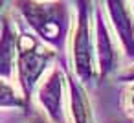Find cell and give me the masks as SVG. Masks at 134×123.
<instances>
[{"mask_svg": "<svg viewBox=\"0 0 134 123\" xmlns=\"http://www.w3.org/2000/svg\"><path fill=\"white\" fill-rule=\"evenodd\" d=\"M127 108H129V112L134 116V85L129 88V92H127Z\"/></svg>", "mask_w": 134, "mask_h": 123, "instance_id": "30bf717a", "label": "cell"}, {"mask_svg": "<svg viewBox=\"0 0 134 123\" xmlns=\"http://www.w3.org/2000/svg\"><path fill=\"white\" fill-rule=\"evenodd\" d=\"M37 123H42V121H37Z\"/></svg>", "mask_w": 134, "mask_h": 123, "instance_id": "5bb4252c", "label": "cell"}, {"mask_svg": "<svg viewBox=\"0 0 134 123\" xmlns=\"http://www.w3.org/2000/svg\"><path fill=\"white\" fill-rule=\"evenodd\" d=\"M107 9L116 33L129 57H134V19L125 0H107Z\"/></svg>", "mask_w": 134, "mask_h": 123, "instance_id": "277c9868", "label": "cell"}, {"mask_svg": "<svg viewBox=\"0 0 134 123\" xmlns=\"http://www.w3.org/2000/svg\"><path fill=\"white\" fill-rule=\"evenodd\" d=\"M96 35H97V57H99V70L101 75H107L114 70L116 64V48L112 37L107 30V24L101 17V11H96Z\"/></svg>", "mask_w": 134, "mask_h": 123, "instance_id": "8992f818", "label": "cell"}, {"mask_svg": "<svg viewBox=\"0 0 134 123\" xmlns=\"http://www.w3.org/2000/svg\"><path fill=\"white\" fill-rule=\"evenodd\" d=\"M39 2H48V0H39Z\"/></svg>", "mask_w": 134, "mask_h": 123, "instance_id": "7c38bea8", "label": "cell"}, {"mask_svg": "<svg viewBox=\"0 0 134 123\" xmlns=\"http://www.w3.org/2000/svg\"><path fill=\"white\" fill-rule=\"evenodd\" d=\"M2 75L8 79L11 75L13 70V63H15V50H17V37H15V30L9 26V20L4 17V24H2Z\"/></svg>", "mask_w": 134, "mask_h": 123, "instance_id": "ba28073f", "label": "cell"}, {"mask_svg": "<svg viewBox=\"0 0 134 123\" xmlns=\"http://www.w3.org/2000/svg\"><path fill=\"white\" fill-rule=\"evenodd\" d=\"M19 44H20L19 46L20 48V52H19V79H20L24 96L30 97L35 83L46 70L53 53L48 50H44V52L39 50L31 35H22L19 39Z\"/></svg>", "mask_w": 134, "mask_h": 123, "instance_id": "3957f363", "label": "cell"}, {"mask_svg": "<svg viewBox=\"0 0 134 123\" xmlns=\"http://www.w3.org/2000/svg\"><path fill=\"white\" fill-rule=\"evenodd\" d=\"M17 8L28 24L50 44L61 46L68 28V9L63 2L17 0Z\"/></svg>", "mask_w": 134, "mask_h": 123, "instance_id": "6da1fadb", "label": "cell"}, {"mask_svg": "<svg viewBox=\"0 0 134 123\" xmlns=\"http://www.w3.org/2000/svg\"><path fill=\"white\" fill-rule=\"evenodd\" d=\"M39 99L42 108L46 110L48 118L53 123H64V114H63V75L61 70L55 68L46 83L42 85L41 92H39Z\"/></svg>", "mask_w": 134, "mask_h": 123, "instance_id": "5b68a950", "label": "cell"}, {"mask_svg": "<svg viewBox=\"0 0 134 123\" xmlns=\"http://www.w3.org/2000/svg\"><path fill=\"white\" fill-rule=\"evenodd\" d=\"M132 9H134V0H132Z\"/></svg>", "mask_w": 134, "mask_h": 123, "instance_id": "4fadbf2b", "label": "cell"}, {"mask_svg": "<svg viewBox=\"0 0 134 123\" xmlns=\"http://www.w3.org/2000/svg\"><path fill=\"white\" fill-rule=\"evenodd\" d=\"M70 103H72V118L75 123H94L88 96L74 77H70Z\"/></svg>", "mask_w": 134, "mask_h": 123, "instance_id": "52a82bcc", "label": "cell"}, {"mask_svg": "<svg viewBox=\"0 0 134 123\" xmlns=\"http://www.w3.org/2000/svg\"><path fill=\"white\" fill-rule=\"evenodd\" d=\"M2 107L4 108H8V107H22V101L15 96V92L9 86L8 79H4V83H2Z\"/></svg>", "mask_w": 134, "mask_h": 123, "instance_id": "9c48e42d", "label": "cell"}, {"mask_svg": "<svg viewBox=\"0 0 134 123\" xmlns=\"http://www.w3.org/2000/svg\"><path fill=\"white\" fill-rule=\"evenodd\" d=\"M74 61L75 72L81 81L88 83L94 79V42L90 28V4L88 0H79L77 26L74 33Z\"/></svg>", "mask_w": 134, "mask_h": 123, "instance_id": "7a4b0ae2", "label": "cell"}, {"mask_svg": "<svg viewBox=\"0 0 134 123\" xmlns=\"http://www.w3.org/2000/svg\"><path fill=\"white\" fill-rule=\"evenodd\" d=\"M121 79H125V81H134V66H130L125 74H121Z\"/></svg>", "mask_w": 134, "mask_h": 123, "instance_id": "8fae6325", "label": "cell"}]
</instances>
